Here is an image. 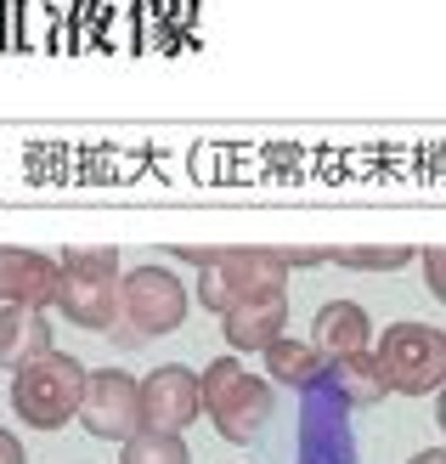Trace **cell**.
Masks as SVG:
<instances>
[{
    "label": "cell",
    "instance_id": "obj_11",
    "mask_svg": "<svg viewBox=\"0 0 446 464\" xmlns=\"http://www.w3.org/2000/svg\"><path fill=\"white\" fill-rule=\"evenodd\" d=\"M221 329H226V345H232V352H261V357H266L271 345L289 334V295L249 300V306L232 312Z\"/></svg>",
    "mask_w": 446,
    "mask_h": 464
},
{
    "label": "cell",
    "instance_id": "obj_18",
    "mask_svg": "<svg viewBox=\"0 0 446 464\" xmlns=\"http://www.w3.org/2000/svg\"><path fill=\"white\" fill-rule=\"evenodd\" d=\"M418 266H424V284H430V295L446 306V244H435V249H424L418 255Z\"/></svg>",
    "mask_w": 446,
    "mask_h": 464
},
{
    "label": "cell",
    "instance_id": "obj_1",
    "mask_svg": "<svg viewBox=\"0 0 446 464\" xmlns=\"http://www.w3.org/2000/svg\"><path fill=\"white\" fill-rule=\"evenodd\" d=\"M204 420L215 425L226 442H238V448H249L254 436H261L266 425H271V408H277V397H271V380H261V374H249V368L238 362V357H215L204 368Z\"/></svg>",
    "mask_w": 446,
    "mask_h": 464
},
{
    "label": "cell",
    "instance_id": "obj_5",
    "mask_svg": "<svg viewBox=\"0 0 446 464\" xmlns=\"http://www.w3.org/2000/svg\"><path fill=\"white\" fill-rule=\"evenodd\" d=\"M373 357L384 362V380L402 397H430V391L441 397L446 391V334L430 323H390Z\"/></svg>",
    "mask_w": 446,
    "mask_h": 464
},
{
    "label": "cell",
    "instance_id": "obj_20",
    "mask_svg": "<svg viewBox=\"0 0 446 464\" xmlns=\"http://www.w3.org/2000/svg\"><path fill=\"white\" fill-rule=\"evenodd\" d=\"M176 255H181V261H186V266H204V272H209V266H215V261H221V249H204V244H181Z\"/></svg>",
    "mask_w": 446,
    "mask_h": 464
},
{
    "label": "cell",
    "instance_id": "obj_21",
    "mask_svg": "<svg viewBox=\"0 0 446 464\" xmlns=\"http://www.w3.org/2000/svg\"><path fill=\"white\" fill-rule=\"evenodd\" d=\"M0 464H29V459H23V442H17L6 425H0Z\"/></svg>",
    "mask_w": 446,
    "mask_h": 464
},
{
    "label": "cell",
    "instance_id": "obj_12",
    "mask_svg": "<svg viewBox=\"0 0 446 464\" xmlns=\"http://www.w3.org/2000/svg\"><path fill=\"white\" fill-rule=\"evenodd\" d=\"M45 352H57L52 345V317L45 312H0V368L17 380L29 362H40Z\"/></svg>",
    "mask_w": 446,
    "mask_h": 464
},
{
    "label": "cell",
    "instance_id": "obj_3",
    "mask_svg": "<svg viewBox=\"0 0 446 464\" xmlns=\"http://www.w3.org/2000/svg\"><path fill=\"white\" fill-rule=\"evenodd\" d=\"M85 362L68 357V352H45L40 362H29L23 374L12 380V408L29 430H62L80 420V402H85Z\"/></svg>",
    "mask_w": 446,
    "mask_h": 464
},
{
    "label": "cell",
    "instance_id": "obj_2",
    "mask_svg": "<svg viewBox=\"0 0 446 464\" xmlns=\"http://www.w3.org/2000/svg\"><path fill=\"white\" fill-rule=\"evenodd\" d=\"M193 295L170 266H130L119 277V329L108 340L113 345H147L158 334H176L186 323Z\"/></svg>",
    "mask_w": 446,
    "mask_h": 464
},
{
    "label": "cell",
    "instance_id": "obj_9",
    "mask_svg": "<svg viewBox=\"0 0 446 464\" xmlns=\"http://www.w3.org/2000/svg\"><path fill=\"white\" fill-rule=\"evenodd\" d=\"M57 312H62L68 323H80V329H90V334H113V329H119V277H102V272H62Z\"/></svg>",
    "mask_w": 446,
    "mask_h": 464
},
{
    "label": "cell",
    "instance_id": "obj_19",
    "mask_svg": "<svg viewBox=\"0 0 446 464\" xmlns=\"http://www.w3.org/2000/svg\"><path fill=\"white\" fill-rule=\"evenodd\" d=\"M277 255H283L289 272H294V266H327V261H334V249H327V244H283Z\"/></svg>",
    "mask_w": 446,
    "mask_h": 464
},
{
    "label": "cell",
    "instance_id": "obj_4",
    "mask_svg": "<svg viewBox=\"0 0 446 464\" xmlns=\"http://www.w3.org/2000/svg\"><path fill=\"white\" fill-rule=\"evenodd\" d=\"M283 289H289L283 255H277V249H254V244H232V249H221V261L209 272H198V300L221 323L232 312H243L249 300H271Z\"/></svg>",
    "mask_w": 446,
    "mask_h": 464
},
{
    "label": "cell",
    "instance_id": "obj_22",
    "mask_svg": "<svg viewBox=\"0 0 446 464\" xmlns=\"http://www.w3.org/2000/svg\"><path fill=\"white\" fill-rule=\"evenodd\" d=\"M407 464H446V448H424V453H413Z\"/></svg>",
    "mask_w": 446,
    "mask_h": 464
},
{
    "label": "cell",
    "instance_id": "obj_16",
    "mask_svg": "<svg viewBox=\"0 0 446 464\" xmlns=\"http://www.w3.org/2000/svg\"><path fill=\"white\" fill-rule=\"evenodd\" d=\"M119 464H193V448L181 436H153V430H136L130 442L119 448Z\"/></svg>",
    "mask_w": 446,
    "mask_h": 464
},
{
    "label": "cell",
    "instance_id": "obj_15",
    "mask_svg": "<svg viewBox=\"0 0 446 464\" xmlns=\"http://www.w3.org/2000/svg\"><path fill=\"white\" fill-rule=\"evenodd\" d=\"M407 261H418V249H407V244H350V249H334V266H350V272H402Z\"/></svg>",
    "mask_w": 446,
    "mask_h": 464
},
{
    "label": "cell",
    "instance_id": "obj_14",
    "mask_svg": "<svg viewBox=\"0 0 446 464\" xmlns=\"http://www.w3.org/2000/svg\"><path fill=\"white\" fill-rule=\"evenodd\" d=\"M266 380L271 385H289V391H311L327 380V357L317 352L311 340H277L271 352H266Z\"/></svg>",
    "mask_w": 446,
    "mask_h": 464
},
{
    "label": "cell",
    "instance_id": "obj_23",
    "mask_svg": "<svg viewBox=\"0 0 446 464\" xmlns=\"http://www.w3.org/2000/svg\"><path fill=\"white\" fill-rule=\"evenodd\" d=\"M435 425L446 430V391H441V402H435Z\"/></svg>",
    "mask_w": 446,
    "mask_h": 464
},
{
    "label": "cell",
    "instance_id": "obj_13",
    "mask_svg": "<svg viewBox=\"0 0 446 464\" xmlns=\"http://www.w3.org/2000/svg\"><path fill=\"white\" fill-rule=\"evenodd\" d=\"M327 391L345 402V408H379L390 397V380H384V362L362 352V357H339L327 362Z\"/></svg>",
    "mask_w": 446,
    "mask_h": 464
},
{
    "label": "cell",
    "instance_id": "obj_24",
    "mask_svg": "<svg viewBox=\"0 0 446 464\" xmlns=\"http://www.w3.org/2000/svg\"><path fill=\"white\" fill-rule=\"evenodd\" d=\"M0 312H6V306H0Z\"/></svg>",
    "mask_w": 446,
    "mask_h": 464
},
{
    "label": "cell",
    "instance_id": "obj_8",
    "mask_svg": "<svg viewBox=\"0 0 446 464\" xmlns=\"http://www.w3.org/2000/svg\"><path fill=\"white\" fill-rule=\"evenodd\" d=\"M62 289V261L23 244H0V306L12 312H52Z\"/></svg>",
    "mask_w": 446,
    "mask_h": 464
},
{
    "label": "cell",
    "instance_id": "obj_7",
    "mask_svg": "<svg viewBox=\"0 0 446 464\" xmlns=\"http://www.w3.org/2000/svg\"><path fill=\"white\" fill-rule=\"evenodd\" d=\"M204 413V380L181 362H164L142 380V430L153 436H181Z\"/></svg>",
    "mask_w": 446,
    "mask_h": 464
},
{
    "label": "cell",
    "instance_id": "obj_6",
    "mask_svg": "<svg viewBox=\"0 0 446 464\" xmlns=\"http://www.w3.org/2000/svg\"><path fill=\"white\" fill-rule=\"evenodd\" d=\"M80 425L97 436V442H130L142 430V380H130L125 368H97L85 385L80 402Z\"/></svg>",
    "mask_w": 446,
    "mask_h": 464
},
{
    "label": "cell",
    "instance_id": "obj_17",
    "mask_svg": "<svg viewBox=\"0 0 446 464\" xmlns=\"http://www.w3.org/2000/svg\"><path fill=\"white\" fill-rule=\"evenodd\" d=\"M57 261H62V272H102V277H125L119 249H85V244H74V249H62Z\"/></svg>",
    "mask_w": 446,
    "mask_h": 464
},
{
    "label": "cell",
    "instance_id": "obj_10",
    "mask_svg": "<svg viewBox=\"0 0 446 464\" xmlns=\"http://www.w3.org/2000/svg\"><path fill=\"white\" fill-rule=\"evenodd\" d=\"M311 345H317L327 362L373 352V317H367V306H356V300H327V306L317 312Z\"/></svg>",
    "mask_w": 446,
    "mask_h": 464
}]
</instances>
